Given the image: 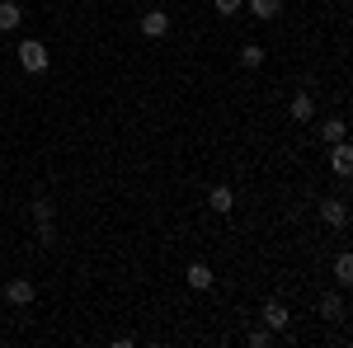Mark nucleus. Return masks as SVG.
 I'll list each match as a JSON object with an SVG mask.
<instances>
[{"mask_svg": "<svg viewBox=\"0 0 353 348\" xmlns=\"http://www.w3.org/2000/svg\"><path fill=\"white\" fill-rule=\"evenodd\" d=\"M19 66H24L28 76H43V71H48V48H43L38 38H24V43H19Z\"/></svg>", "mask_w": 353, "mask_h": 348, "instance_id": "1", "label": "nucleus"}, {"mask_svg": "<svg viewBox=\"0 0 353 348\" xmlns=\"http://www.w3.org/2000/svg\"><path fill=\"white\" fill-rule=\"evenodd\" d=\"M330 170H334L339 179H349V174H353V146H349V141H330Z\"/></svg>", "mask_w": 353, "mask_h": 348, "instance_id": "2", "label": "nucleus"}, {"mask_svg": "<svg viewBox=\"0 0 353 348\" xmlns=\"http://www.w3.org/2000/svg\"><path fill=\"white\" fill-rule=\"evenodd\" d=\"M288 118H292V123H311V118H316V94H311V90H297L292 104H288Z\"/></svg>", "mask_w": 353, "mask_h": 348, "instance_id": "3", "label": "nucleus"}, {"mask_svg": "<svg viewBox=\"0 0 353 348\" xmlns=\"http://www.w3.org/2000/svg\"><path fill=\"white\" fill-rule=\"evenodd\" d=\"M321 221H325L330 231H344V226H349V207H344L339 198H325V203H321Z\"/></svg>", "mask_w": 353, "mask_h": 348, "instance_id": "4", "label": "nucleus"}, {"mask_svg": "<svg viewBox=\"0 0 353 348\" xmlns=\"http://www.w3.org/2000/svg\"><path fill=\"white\" fill-rule=\"evenodd\" d=\"M137 28H141L146 38H165V33H170V14H165V10H146V14L137 19Z\"/></svg>", "mask_w": 353, "mask_h": 348, "instance_id": "5", "label": "nucleus"}, {"mask_svg": "<svg viewBox=\"0 0 353 348\" xmlns=\"http://www.w3.org/2000/svg\"><path fill=\"white\" fill-rule=\"evenodd\" d=\"M5 301H10V306H28V301H33V283H28V278H10V283H5Z\"/></svg>", "mask_w": 353, "mask_h": 348, "instance_id": "6", "label": "nucleus"}, {"mask_svg": "<svg viewBox=\"0 0 353 348\" xmlns=\"http://www.w3.org/2000/svg\"><path fill=\"white\" fill-rule=\"evenodd\" d=\"M259 316H264V325H269L273 334H283V329H288V306H283V301H264V311H259Z\"/></svg>", "mask_w": 353, "mask_h": 348, "instance_id": "7", "label": "nucleus"}, {"mask_svg": "<svg viewBox=\"0 0 353 348\" xmlns=\"http://www.w3.org/2000/svg\"><path fill=\"white\" fill-rule=\"evenodd\" d=\"M184 283H189L193 292H212V268H208V264H189Z\"/></svg>", "mask_w": 353, "mask_h": 348, "instance_id": "8", "label": "nucleus"}, {"mask_svg": "<svg viewBox=\"0 0 353 348\" xmlns=\"http://www.w3.org/2000/svg\"><path fill=\"white\" fill-rule=\"evenodd\" d=\"M19 24H24V10L14 0H0V33H14Z\"/></svg>", "mask_w": 353, "mask_h": 348, "instance_id": "9", "label": "nucleus"}, {"mask_svg": "<svg viewBox=\"0 0 353 348\" xmlns=\"http://www.w3.org/2000/svg\"><path fill=\"white\" fill-rule=\"evenodd\" d=\"M208 203H212V212H217V216H226L231 207H236V193H231L226 184H217L212 193H208Z\"/></svg>", "mask_w": 353, "mask_h": 348, "instance_id": "10", "label": "nucleus"}, {"mask_svg": "<svg viewBox=\"0 0 353 348\" xmlns=\"http://www.w3.org/2000/svg\"><path fill=\"white\" fill-rule=\"evenodd\" d=\"M250 14L254 19H278L283 14V0H250Z\"/></svg>", "mask_w": 353, "mask_h": 348, "instance_id": "11", "label": "nucleus"}, {"mask_svg": "<svg viewBox=\"0 0 353 348\" xmlns=\"http://www.w3.org/2000/svg\"><path fill=\"white\" fill-rule=\"evenodd\" d=\"M245 344H250V348H269L273 344V329H269V325H250V329H245Z\"/></svg>", "mask_w": 353, "mask_h": 348, "instance_id": "12", "label": "nucleus"}, {"mask_svg": "<svg viewBox=\"0 0 353 348\" xmlns=\"http://www.w3.org/2000/svg\"><path fill=\"white\" fill-rule=\"evenodd\" d=\"M241 66L245 71H259V66H264V48H259V43H245L241 48Z\"/></svg>", "mask_w": 353, "mask_h": 348, "instance_id": "13", "label": "nucleus"}, {"mask_svg": "<svg viewBox=\"0 0 353 348\" xmlns=\"http://www.w3.org/2000/svg\"><path fill=\"white\" fill-rule=\"evenodd\" d=\"M344 127H349V123H344V118H325V123H321V141H344Z\"/></svg>", "mask_w": 353, "mask_h": 348, "instance_id": "14", "label": "nucleus"}, {"mask_svg": "<svg viewBox=\"0 0 353 348\" xmlns=\"http://www.w3.org/2000/svg\"><path fill=\"white\" fill-rule=\"evenodd\" d=\"M334 283H339V287L353 283V254H339V259H334Z\"/></svg>", "mask_w": 353, "mask_h": 348, "instance_id": "15", "label": "nucleus"}, {"mask_svg": "<svg viewBox=\"0 0 353 348\" xmlns=\"http://www.w3.org/2000/svg\"><path fill=\"white\" fill-rule=\"evenodd\" d=\"M321 316H330V320H339V316H344V301H339L334 292H330V296H321Z\"/></svg>", "mask_w": 353, "mask_h": 348, "instance_id": "16", "label": "nucleus"}, {"mask_svg": "<svg viewBox=\"0 0 353 348\" xmlns=\"http://www.w3.org/2000/svg\"><path fill=\"white\" fill-rule=\"evenodd\" d=\"M52 203H48V198H38V203H33V221H38V226H43V221H52Z\"/></svg>", "mask_w": 353, "mask_h": 348, "instance_id": "17", "label": "nucleus"}, {"mask_svg": "<svg viewBox=\"0 0 353 348\" xmlns=\"http://www.w3.org/2000/svg\"><path fill=\"white\" fill-rule=\"evenodd\" d=\"M57 240V226L52 221H43V226H38V245H52Z\"/></svg>", "mask_w": 353, "mask_h": 348, "instance_id": "18", "label": "nucleus"}, {"mask_svg": "<svg viewBox=\"0 0 353 348\" xmlns=\"http://www.w3.org/2000/svg\"><path fill=\"white\" fill-rule=\"evenodd\" d=\"M212 5H217V14H236L245 0H212Z\"/></svg>", "mask_w": 353, "mask_h": 348, "instance_id": "19", "label": "nucleus"}, {"mask_svg": "<svg viewBox=\"0 0 353 348\" xmlns=\"http://www.w3.org/2000/svg\"><path fill=\"white\" fill-rule=\"evenodd\" d=\"M0 344H5V334H0Z\"/></svg>", "mask_w": 353, "mask_h": 348, "instance_id": "20", "label": "nucleus"}, {"mask_svg": "<svg viewBox=\"0 0 353 348\" xmlns=\"http://www.w3.org/2000/svg\"><path fill=\"white\" fill-rule=\"evenodd\" d=\"M85 5H94V0H85Z\"/></svg>", "mask_w": 353, "mask_h": 348, "instance_id": "21", "label": "nucleus"}]
</instances>
